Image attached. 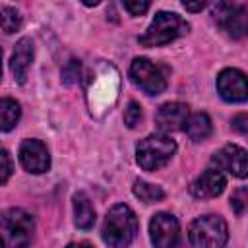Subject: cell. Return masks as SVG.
<instances>
[{
  "mask_svg": "<svg viewBox=\"0 0 248 248\" xmlns=\"http://www.w3.org/2000/svg\"><path fill=\"white\" fill-rule=\"evenodd\" d=\"M138 232V217L126 203H116L108 209L103 221V240L108 248H126Z\"/></svg>",
  "mask_w": 248,
  "mask_h": 248,
  "instance_id": "6da1fadb",
  "label": "cell"
},
{
  "mask_svg": "<svg viewBox=\"0 0 248 248\" xmlns=\"http://www.w3.org/2000/svg\"><path fill=\"white\" fill-rule=\"evenodd\" d=\"M229 229L221 215L196 217L186 232V248H225Z\"/></svg>",
  "mask_w": 248,
  "mask_h": 248,
  "instance_id": "7a4b0ae2",
  "label": "cell"
},
{
  "mask_svg": "<svg viewBox=\"0 0 248 248\" xmlns=\"http://www.w3.org/2000/svg\"><path fill=\"white\" fill-rule=\"evenodd\" d=\"M190 29L188 21L180 17L174 12H159L155 14L151 25L145 29L143 35L138 37V43L141 46H163L170 41L186 35Z\"/></svg>",
  "mask_w": 248,
  "mask_h": 248,
  "instance_id": "3957f363",
  "label": "cell"
},
{
  "mask_svg": "<svg viewBox=\"0 0 248 248\" xmlns=\"http://www.w3.org/2000/svg\"><path fill=\"white\" fill-rule=\"evenodd\" d=\"M0 229H2L4 248H27L33 240L35 219L25 209L12 207L2 213Z\"/></svg>",
  "mask_w": 248,
  "mask_h": 248,
  "instance_id": "277c9868",
  "label": "cell"
},
{
  "mask_svg": "<svg viewBox=\"0 0 248 248\" xmlns=\"http://www.w3.org/2000/svg\"><path fill=\"white\" fill-rule=\"evenodd\" d=\"M176 151V141L165 134H151L136 145V161L143 170H159Z\"/></svg>",
  "mask_w": 248,
  "mask_h": 248,
  "instance_id": "5b68a950",
  "label": "cell"
},
{
  "mask_svg": "<svg viewBox=\"0 0 248 248\" xmlns=\"http://www.w3.org/2000/svg\"><path fill=\"white\" fill-rule=\"evenodd\" d=\"M213 17L231 39H244L248 35V8L242 4L217 2L213 6Z\"/></svg>",
  "mask_w": 248,
  "mask_h": 248,
  "instance_id": "8992f818",
  "label": "cell"
},
{
  "mask_svg": "<svg viewBox=\"0 0 248 248\" xmlns=\"http://www.w3.org/2000/svg\"><path fill=\"white\" fill-rule=\"evenodd\" d=\"M130 78L147 95H159L167 87V76L157 64L147 58H134L130 66Z\"/></svg>",
  "mask_w": 248,
  "mask_h": 248,
  "instance_id": "52a82bcc",
  "label": "cell"
},
{
  "mask_svg": "<svg viewBox=\"0 0 248 248\" xmlns=\"http://www.w3.org/2000/svg\"><path fill=\"white\" fill-rule=\"evenodd\" d=\"M211 165L217 170H225L236 178H248V151L236 143H227L213 153Z\"/></svg>",
  "mask_w": 248,
  "mask_h": 248,
  "instance_id": "ba28073f",
  "label": "cell"
},
{
  "mask_svg": "<svg viewBox=\"0 0 248 248\" xmlns=\"http://www.w3.org/2000/svg\"><path fill=\"white\" fill-rule=\"evenodd\" d=\"M149 236L155 248H176L180 240V225L178 219L170 213H157L149 223Z\"/></svg>",
  "mask_w": 248,
  "mask_h": 248,
  "instance_id": "9c48e42d",
  "label": "cell"
},
{
  "mask_svg": "<svg viewBox=\"0 0 248 248\" xmlns=\"http://www.w3.org/2000/svg\"><path fill=\"white\" fill-rule=\"evenodd\" d=\"M217 91L229 103H242L248 99V78L236 68H225L217 76Z\"/></svg>",
  "mask_w": 248,
  "mask_h": 248,
  "instance_id": "30bf717a",
  "label": "cell"
},
{
  "mask_svg": "<svg viewBox=\"0 0 248 248\" xmlns=\"http://www.w3.org/2000/svg\"><path fill=\"white\" fill-rule=\"evenodd\" d=\"M19 163L25 170L33 174H41L50 167V155L43 141L39 140H25L19 145Z\"/></svg>",
  "mask_w": 248,
  "mask_h": 248,
  "instance_id": "8fae6325",
  "label": "cell"
},
{
  "mask_svg": "<svg viewBox=\"0 0 248 248\" xmlns=\"http://www.w3.org/2000/svg\"><path fill=\"white\" fill-rule=\"evenodd\" d=\"M225 186H227V178L223 176V172L217 169H207L192 182L190 192L198 200H209V198H217L225 190Z\"/></svg>",
  "mask_w": 248,
  "mask_h": 248,
  "instance_id": "7c38bea8",
  "label": "cell"
},
{
  "mask_svg": "<svg viewBox=\"0 0 248 248\" xmlns=\"http://www.w3.org/2000/svg\"><path fill=\"white\" fill-rule=\"evenodd\" d=\"M188 118H190L188 116V107L184 103H176V101L161 105L157 114H155V122L159 126V130H163V132L184 128Z\"/></svg>",
  "mask_w": 248,
  "mask_h": 248,
  "instance_id": "4fadbf2b",
  "label": "cell"
},
{
  "mask_svg": "<svg viewBox=\"0 0 248 248\" xmlns=\"http://www.w3.org/2000/svg\"><path fill=\"white\" fill-rule=\"evenodd\" d=\"M31 62H33V43H31V39L23 37L16 43V48L10 58V68L19 83H25L27 70H29Z\"/></svg>",
  "mask_w": 248,
  "mask_h": 248,
  "instance_id": "5bb4252c",
  "label": "cell"
},
{
  "mask_svg": "<svg viewBox=\"0 0 248 248\" xmlns=\"http://www.w3.org/2000/svg\"><path fill=\"white\" fill-rule=\"evenodd\" d=\"M74 221L78 229H91L95 225V209L85 192L74 194Z\"/></svg>",
  "mask_w": 248,
  "mask_h": 248,
  "instance_id": "9a60e30c",
  "label": "cell"
},
{
  "mask_svg": "<svg viewBox=\"0 0 248 248\" xmlns=\"http://www.w3.org/2000/svg\"><path fill=\"white\" fill-rule=\"evenodd\" d=\"M184 130L192 141H203L211 134V120L205 112H196L188 118Z\"/></svg>",
  "mask_w": 248,
  "mask_h": 248,
  "instance_id": "2e32d148",
  "label": "cell"
},
{
  "mask_svg": "<svg viewBox=\"0 0 248 248\" xmlns=\"http://www.w3.org/2000/svg\"><path fill=\"white\" fill-rule=\"evenodd\" d=\"M19 114H21V108H19V103H17V101H14V99H2V101H0V122H2V132L12 130V128L17 124Z\"/></svg>",
  "mask_w": 248,
  "mask_h": 248,
  "instance_id": "e0dca14e",
  "label": "cell"
},
{
  "mask_svg": "<svg viewBox=\"0 0 248 248\" xmlns=\"http://www.w3.org/2000/svg\"><path fill=\"white\" fill-rule=\"evenodd\" d=\"M134 196L140 198L143 203H155V202H161L165 198V192L161 186L157 184H149L145 180H136L134 182Z\"/></svg>",
  "mask_w": 248,
  "mask_h": 248,
  "instance_id": "ac0fdd59",
  "label": "cell"
},
{
  "mask_svg": "<svg viewBox=\"0 0 248 248\" xmlns=\"http://www.w3.org/2000/svg\"><path fill=\"white\" fill-rule=\"evenodd\" d=\"M0 19H2V31L6 35L17 31L19 25H21V16L17 14L16 8H10V6H2L0 8Z\"/></svg>",
  "mask_w": 248,
  "mask_h": 248,
  "instance_id": "d6986e66",
  "label": "cell"
},
{
  "mask_svg": "<svg viewBox=\"0 0 248 248\" xmlns=\"http://www.w3.org/2000/svg\"><path fill=\"white\" fill-rule=\"evenodd\" d=\"M79 76H81V64H79V60L72 58V60L62 68V81H64L66 85H74V83L79 81Z\"/></svg>",
  "mask_w": 248,
  "mask_h": 248,
  "instance_id": "ffe728a7",
  "label": "cell"
},
{
  "mask_svg": "<svg viewBox=\"0 0 248 248\" xmlns=\"http://www.w3.org/2000/svg\"><path fill=\"white\" fill-rule=\"evenodd\" d=\"M231 207L234 209L236 215H242L248 211V188H238L231 196Z\"/></svg>",
  "mask_w": 248,
  "mask_h": 248,
  "instance_id": "44dd1931",
  "label": "cell"
},
{
  "mask_svg": "<svg viewBox=\"0 0 248 248\" xmlns=\"http://www.w3.org/2000/svg\"><path fill=\"white\" fill-rule=\"evenodd\" d=\"M141 120V107L136 103V101H130L128 103V108L124 110V124L128 128H136Z\"/></svg>",
  "mask_w": 248,
  "mask_h": 248,
  "instance_id": "7402d4cb",
  "label": "cell"
},
{
  "mask_svg": "<svg viewBox=\"0 0 248 248\" xmlns=\"http://www.w3.org/2000/svg\"><path fill=\"white\" fill-rule=\"evenodd\" d=\"M124 10L130 14V16H141L149 10V2H124Z\"/></svg>",
  "mask_w": 248,
  "mask_h": 248,
  "instance_id": "603a6c76",
  "label": "cell"
},
{
  "mask_svg": "<svg viewBox=\"0 0 248 248\" xmlns=\"http://www.w3.org/2000/svg\"><path fill=\"white\" fill-rule=\"evenodd\" d=\"M0 161H2V178L0 180H2V184H6L8 178H10V174H12V161H10V155H8L6 149H2Z\"/></svg>",
  "mask_w": 248,
  "mask_h": 248,
  "instance_id": "cb8c5ba5",
  "label": "cell"
},
{
  "mask_svg": "<svg viewBox=\"0 0 248 248\" xmlns=\"http://www.w3.org/2000/svg\"><path fill=\"white\" fill-rule=\"evenodd\" d=\"M232 128H234L238 134H242V136L248 138V114H236V116L232 118Z\"/></svg>",
  "mask_w": 248,
  "mask_h": 248,
  "instance_id": "d4e9b609",
  "label": "cell"
},
{
  "mask_svg": "<svg viewBox=\"0 0 248 248\" xmlns=\"http://www.w3.org/2000/svg\"><path fill=\"white\" fill-rule=\"evenodd\" d=\"M182 6H184L188 12H200V10H203L205 4H203V2H184Z\"/></svg>",
  "mask_w": 248,
  "mask_h": 248,
  "instance_id": "484cf974",
  "label": "cell"
},
{
  "mask_svg": "<svg viewBox=\"0 0 248 248\" xmlns=\"http://www.w3.org/2000/svg\"><path fill=\"white\" fill-rule=\"evenodd\" d=\"M68 248H93L89 242H72L68 244Z\"/></svg>",
  "mask_w": 248,
  "mask_h": 248,
  "instance_id": "4316f807",
  "label": "cell"
}]
</instances>
